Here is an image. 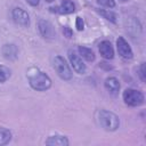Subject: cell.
<instances>
[{"mask_svg":"<svg viewBox=\"0 0 146 146\" xmlns=\"http://www.w3.org/2000/svg\"><path fill=\"white\" fill-rule=\"evenodd\" d=\"M27 80L30 86L38 91H46L51 87V79L36 67H31L27 71Z\"/></svg>","mask_w":146,"mask_h":146,"instance_id":"obj_1","label":"cell"},{"mask_svg":"<svg viewBox=\"0 0 146 146\" xmlns=\"http://www.w3.org/2000/svg\"><path fill=\"white\" fill-rule=\"evenodd\" d=\"M97 120L99 125L106 131H115L120 125L119 116L107 110H99L97 112Z\"/></svg>","mask_w":146,"mask_h":146,"instance_id":"obj_2","label":"cell"},{"mask_svg":"<svg viewBox=\"0 0 146 146\" xmlns=\"http://www.w3.org/2000/svg\"><path fill=\"white\" fill-rule=\"evenodd\" d=\"M123 100L128 106L131 107H137L144 104V95L141 91L132 89V88H128L123 91L122 94Z\"/></svg>","mask_w":146,"mask_h":146,"instance_id":"obj_3","label":"cell"},{"mask_svg":"<svg viewBox=\"0 0 146 146\" xmlns=\"http://www.w3.org/2000/svg\"><path fill=\"white\" fill-rule=\"evenodd\" d=\"M52 65L55 71L57 72V74L59 75L60 79L63 80H71L72 79V71L68 66V64L66 63V60L64 59V57L62 56H55L54 60H52Z\"/></svg>","mask_w":146,"mask_h":146,"instance_id":"obj_4","label":"cell"},{"mask_svg":"<svg viewBox=\"0 0 146 146\" xmlns=\"http://www.w3.org/2000/svg\"><path fill=\"white\" fill-rule=\"evenodd\" d=\"M116 49L119 55L124 59H131L133 57L132 49L123 36H119L116 39Z\"/></svg>","mask_w":146,"mask_h":146,"instance_id":"obj_5","label":"cell"},{"mask_svg":"<svg viewBox=\"0 0 146 146\" xmlns=\"http://www.w3.org/2000/svg\"><path fill=\"white\" fill-rule=\"evenodd\" d=\"M11 17L17 25H21L24 27L30 25V16L27 11H25L22 8H14L11 11Z\"/></svg>","mask_w":146,"mask_h":146,"instance_id":"obj_6","label":"cell"},{"mask_svg":"<svg viewBox=\"0 0 146 146\" xmlns=\"http://www.w3.org/2000/svg\"><path fill=\"white\" fill-rule=\"evenodd\" d=\"M38 27H39V31H40L41 35L44 39H54L56 36L55 27H54V25L49 21L40 19L38 22Z\"/></svg>","mask_w":146,"mask_h":146,"instance_id":"obj_7","label":"cell"},{"mask_svg":"<svg viewBox=\"0 0 146 146\" xmlns=\"http://www.w3.org/2000/svg\"><path fill=\"white\" fill-rule=\"evenodd\" d=\"M68 59H70V63H71L73 70L76 73H79V74L86 73V70H87L86 64L82 62V59H81V57L79 55H76L72 50H68Z\"/></svg>","mask_w":146,"mask_h":146,"instance_id":"obj_8","label":"cell"},{"mask_svg":"<svg viewBox=\"0 0 146 146\" xmlns=\"http://www.w3.org/2000/svg\"><path fill=\"white\" fill-rule=\"evenodd\" d=\"M49 9L52 13H57V14H62V15H67V14L74 13L75 5L71 0H63L62 3L58 7H51Z\"/></svg>","mask_w":146,"mask_h":146,"instance_id":"obj_9","label":"cell"},{"mask_svg":"<svg viewBox=\"0 0 146 146\" xmlns=\"http://www.w3.org/2000/svg\"><path fill=\"white\" fill-rule=\"evenodd\" d=\"M104 86H105V89L112 95V96H116L119 94V90H120V82L119 80L115 78V76H110L105 80L104 82Z\"/></svg>","mask_w":146,"mask_h":146,"instance_id":"obj_10","label":"cell"},{"mask_svg":"<svg viewBox=\"0 0 146 146\" xmlns=\"http://www.w3.org/2000/svg\"><path fill=\"white\" fill-rule=\"evenodd\" d=\"M99 52L105 59H112L114 57V49L110 41L104 40L99 43Z\"/></svg>","mask_w":146,"mask_h":146,"instance_id":"obj_11","label":"cell"},{"mask_svg":"<svg viewBox=\"0 0 146 146\" xmlns=\"http://www.w3.org/2000/svg\"><path fill=\"white\" fill-rule=\"evenodd\" d=\"M1 52H2V56L6 58V59H9V60H14L17 58L18 56V49L15 44L13 43H7L5 44L2 48H1Z\"/></svg>","mask_w":146,"mask_h":146,"instance_id":"obj_12","label":"cell"},{"mask_svg":"<svg viewBox=\"0 0 146 146\" xmlns=\"http://www.w3.org/2000/svg\"><path fill=\"white\" fill-rule=\"evenodd\" d=\"M70 144L68 139L65 136H50L47 140H46V145H51V146H67Z\"/></svg>","mask_w":146,"mask_h":146,"instance_id":"obj_13","label":"cell"},{"mask_svg":"<svg viewBox=\"0 0 146 146\" xmlns=\"http://www.w3.org/2000/svg\"><path fill=\"white\" fill-rule=\"evenodd\" d=\"M78 50H79V54L81 55V57L84 58L87 62H94V60H95V58H96L95 52H94L90 48L80 46V47L78 48Z\"/></svg>","mask_w":146,"mask_h":146,"instance_id":"obj_14","label":"cell"},{"mask_svg":"<svg viewBox=\"0 0 146 146\" xmlns=\"http://www.w3.org/2000/svg\"><path fill=\"white\" fill-rule=\"evenodd\" d=\"M11 140V132L6 128H0V146L7 145Z\"/></svg>","mask_w":146,"mask_h":146,"instance_id":"obj_15","label":"cell"},{"mask_svg":"<svg viewBox=\"0 0 146 146\" xmlns=\"http://www.w3.org/2000/svg\"><path fill=\"white\" fill-rule=\"evenodd\" d=\"M96 10L105 19H107V21H110L112 23H116V15H115V13H113L111 10H106V9H96Z\"/></svg>","mask_w":146,"mask_h":146,"instance_id":"obj_16","label":"cell"},{"mask_svg":"<svg viewBox=\"0 0 146 146\" xmlns=\"http://www.w3.org/2000/svg\"><path fill=\"white\" fill-rule=\"evenodd\" d=\"M10 74H11V72L8 67H6L3 65H0V83L6 82L10 78Z\"/></svg>","mask_w":146,"mask_h":146,"instance_id":"obj_17","label":"cell"},{"mask_svg":"<svg viewBox=\"0 0 146 146\" xmlns=\"http://www.w3.org/2000/svg\"><path fill=\"white\" fill-rule=\"evenodd\" d=\"M97 2L103 7H107V8H114L115 7L114 0H97Z\"/></svg>","mask_w":146,"mask_h":146,"instance_id":"obj_18","label":"cell"},{"mask_svg":"<svg viewBox=\"0 0 146 146\" xmlns=\"http://www.w3.org/2000/svg\"><path fill=\"white\" fill-rule=\"evenodd\" d=\"M139 76H140V80L143 82L146 81V73H145V63H141L140 64V67H139Z\"/></svg>","mask_w":146,"mask_h":146,"instance_id":"obj_19","label":"cell"},{"mask_svg":"<svg viewBox=\"0 0 146 146\" xmlns=\"http://www.w3.org/2000/svg\"><path fill=\"white\" fill-rule=\"evenodd\" d=\"M75 26H76V29L79 31H83V29H84V22H83V19L81 17H76V19H75Z\"/></svg>","mask_w":146,"mask_h":146,"instance_id":"obj_20","label":"cell"},{"mask_svg":"<svg viewBox=\"0 0 146 146\" xmlns=\"http://www.w3.org/2000/svg\"><path fill=\"white\" fill-rule=\"evenodd\" d=\"M63 34H64V36H66V38H72V35H73V31L71 30V27H68V26H64L63 27Z\"/></svg>","mask_w":146,"mask_h":146,"instance_id":"obj_21","label":"cell"},{"mask_svg":"<svg viewBox=\"0 0 146 146\" xmlns=\"http://www.w3.org/2000/svg\"><path fill=\"white\" fill-rule=\"evenodd\" d=\"M26 1H27V3H29V5H31V6H33V7L38 6V5H39V2H40V0H26Z\"/></svg>","mask_w":146,"mask_h":146,"instance_id":"obj_22","label":"cell"},{"mask_svg":"<svg viewBox=\"0 0 146 146\" xmlns=\"http://www.w3.org/2000/svg\"><path fill=\"white\" fill-rule=\"evenodd\" d=\"M47 2H52V1H55V0H46Z\"/></svg>","mask_w":146,"mask_h":146,"instance_id":"obj_23","label":"cell"}]
</instances>
